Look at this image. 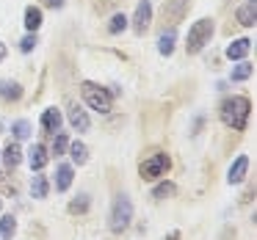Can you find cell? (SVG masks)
<instances>
[{
  "label": "cell",
  "instance_id": "6da1fadb",
  "mask_svg": "<svg viewBox=\"0 0 257 240\" xmlns=\"http://www.w3.org/2000/svg\"><path fill=\"white\" fill-rule=\"evenodd\" d=\"M249 100L246 97H232V100H224L221 105V119L227 127L232 130H246V122H249Z\"/></svg>",
  "mask_w": 257,
  "mask_h": 240
},
{
  "label": "cell",
  "instance_id": "7a4b0ae2",
  "mask_svg": "<svg viewBox=\"0 0 257 240\" xmlns=\"http://www.w3.org/2000/svg\"><path fill=\"white\" fill-rule=\"evenodd\" d=\"M210 36H213V23L210 20H199V23H194L191 25V31H188V53H199L202 47L210 42Z\"/></svg>",
  "mask_w": 257,
  "mask_h": 240
},
{
  "label": "cell",
  "instance_id": "3957f363",
  "mask_svg": "<svg viewBox=\"0 0 257 240\" xmlns=\"http://www.w3.org/2000/svg\"><path fill=\"white\" fill-rule=\"evenodd\" d=\"M130 218H133V204H130L127 196H116V201H113V210H111V229L113 232H122V229H127Z\"/></svg>",
  "mask_w": 257,
  "mask_h": 240
},
{
  "label": "cell",
  "instance_id": "277c9868",
  "mask_svg": "<svg viewBox=\"0 0 257 240\" xmlns=\"http://www.w3.org/2000/svg\"><path fill=\"white\" fill-rule=\"evenodd\" d=\"M83 100L89 102L91 111H100V113H111V94L105 89L94 83H83Z\"/></svg>",
  "mask_w": 257,
  "mask_h": 240
},
{
  "label": "cell",
  "instance_id": "5b68a950",
  "mask_svg": "<svg viewBox=\"0 0 257 240\" xmlns=\"http://www.w3.org/2000/svg\"><path fill=\"white\" fill-rule=\"evenodd\" d=\"M166 168H169V157L166 155H152L150 160L141 163L139 171H141V177H144V179H158Z\"/></svg>",
  "mask_w": 257,
  "mask_h": 240
},
{
  "label": "cell",
  "instance_id": "8992f818",
  "mask_svg": "<svg viewBox=\"0 0 257 240\" xmlns=\"http://www.w3.org/2000/svg\"><path fill=\"white\" fill-rule=\"evenodd\" d=\"M150 23H152V6H150V0H141L139 9H136V17H133L136 34H144L150 28Z\"/></svg>",
  "mask_w": 257,
  "mask_h": 240
},
{
  "label": "cell",
  "instance_id": "52a82bcc",
  "mask_svg": "<svg viewBox=\"0 0 257 240\" xmlns=\"http://www.w3.org/2000/svg\"><path fill=\"white\" fill-rule=\"evenodd\" d=\"M188 9V0H166V6H163V20L166 23H177L183 17V12Z\"/></svg>",
  "mask_w": 257,
  "mask_h": 240
},
{
  "label": "cell",
  "instance_id": "ba28073f",
  "mask_svg": "<svg viewBox=\"0 0 257 240\" xmlns=\"http://www.w3.org/2000/svg\"><path fill=\"white\" fill-rule=\"evenodd\" d=\"M249 50H251V42L249 39H235L232 45L227 47V58H229V61H243V58L249 56Z\"/></svg>",
  "mask_w": 257,
  "mask_h": 240
},
{
  "label": "cell",
  "instance_id": "9c48e42d",
  "mask_svg": "<svg viewBox=\"0 0 257 240\" xmlns=\"http://www.w3.org/2000/svg\"><path fill=\"white\" fill-rule=\"evenodd\" d=\"M246 168H249V157H246V155H240L238 160L232 163V168H229V174H227L229 185H238L240 179L246 177Z\"/></svg>",
  "mask_w": 257,
  "mask_h": 240
},
{
  "label": "cell",
  "instance_id": "30bf717a",
  "mask_svg": "<svg viewBox=\"0 0 257 240\" xmlns=\"http://www.w3.org/2000/svg\"><path fill=\"white\" fill-rule=\"evenodd\" d=\"M28 163H31V168H34V171L45 168V166H47V149H45V146H42V144H34V146H31Z\"/></svg>",
  "mask_w": 257,
  "mask_h": 240
},
{
  "label": "cell",
  "instance_id": "8fae6325",
  "mask_svg": "<svg viewBox=\"0 0 257 240\" xmlns=\"http://www.w3.org/2000/svg\"><path fill=\"white\" fill-rule=\"evenodd\" d=\"M42 127H45L47 133H58V130H61V113H58L56 108H47V111L42 113Z\"/></svg>",
  "mask_w": 257,
  "mask_h": 240
},
{
  "label": "cell",
  "instance_id": "7c38bea8",
  "mask_svg": "<svg viewBox=\"0 0 257 240\" xmlns=\"http://www.w3.org/2000/svg\"><path fill=\"white\" fill-rule=\"evenodd\" d=\"M69 122H72V127L78 130V133H86L89 130V116H86V111L83 108H78V105H72V111H69Z\"/></svg>",
  "mask_w": 257,
  "mask_h": 240
},
{
  "label": "cell",
  "instance_id": "4fadbf2b",
  "mask_svg": "<svg viewBox=\"0 0 257 240\" xmlns=\"http://www.w3.org/2000/svg\"><path fill=\"white\" fill-rule=\"evenodd\" d=\"M254 17H257L254 0H249V3H243V6L238 9V23H240V25H246V28H251V25H254Z\"/></svg>",
  "mask_w": 257,
  "mask_h": 240
},
{
  "label": "cell",
  "instance_id": "5bb4252c",
  "mask_svg": "<svg viewBox=\"0 0 257 240\" xmlns=\"http://www.w3.org/2000/svg\"><path fill=\"white\" fill-rule=\"evenodd\" d=\"M174 39H177L174 28H169L166 34H161V39H158V50H161V56H172L174 53Z\"/></svg>",
  "mask_w": 257,
  "mask_h": 240
},
{
  "label": "cell",
  "instance_id": "9a60e30c",
  "mask_svg": "<svg viewBox=\"0 0 257 240\" xmlns=\"http://www.w3.org/2000/svg\"><path fill=\"white\" fill-rule=\"evenodd\" d=\"M0 97H3V100H20V97H23V89H20V83L0 80Z\"/></svg>",
  "mask_w": 257,
  "mask_h": 240
},
{
  "label": "cell",
  "instance_id": "2e32d148",
  "mask_svg": "<svg viewBox=\"0 0 257 240\" xmlns=\"http://www.w3.org/2000/svg\"><path fill=\"white\" fill-rule=\"evenodd\" d=\"M69 185H72V166H58V177H56V188L58 190H67Z\"/></svg>",
  "mask_w": 257,
  "mask_h": 240
},
{
  "label": "cell",
  "instance_id": "e0dca14e",
  "mask_svg": "<svg viewBox=\"0 0 257 240\" xmlns=\"http://www.w3.org/2000/svg\"><path fill=\"white\" fill-rule=\"evenodd\" d=\"M69 155H72V160L78 163V166H83V163L89 160V149H86V144H80V141L69 144Z\"/></svg>",
  "mask_w": 257,
  "mask_h": 240
},
{
  "label": "cell",
  "instance_id": "ac0fdd59",
  "mask_svg": "<svg viewBox=\"0 0 257 240\" xmlns=\"http://www.w3.org/2000/svg\"><path fill=\"white\" fill-rule=\"evenodd\" d=\"M3 160H6L9 168L20 166V160H23V152H20V146H17V144H9L6 152H3Z\"/></svg>",
  "mask_w": 257,
  "mask_h": 240
},
{
  "label": "cell",
  "instance_id": "d6986e66",
  "mask_svg": "<svg viewBox=\"0 0 257 240\" xmlns=\"http://www.w3.org/2000/svg\"><path fill=\"white\" fill-rule=\"evenodd\" d=\"M31 193H34V199H45L47 196V177H34V182H31Z\"/></svg>",
  "mask_w": 257,
  "mask_h": 240
},
{
  "label": "cell",
  "instance_id": "ffe728a7",
  "mask_svg": "<svg viewBox=\"0 0 257 240\" xmlns=\"http://www.w3.org/2000/svg\"><path fill=\"white\" fill-rule=\"evenodd\" d=\"M14 232H17V221H14L12 215H3V218H0V237L9 240Z\"/></svg>",
  "mask_w": 257,
  "mask_h": 240
},
{
  "label": "cell",
  "instance_id": "44dd1931",
  "mask_svg": "<svg viewBox=\"0 0 257 240\" xmlns=\"http://www.w3.org/2000/svg\"><path fill=\"white\" fill-rule=\"evenodd\" d=\"M39 25H42V12L31 6L28 12H25V28H28V31H36Z\"/></svg>",
  "mask_w": 257,
  "mask_h": 240
},
{
  "label": "cell",
  "instance_id": "7402d4cb",
  "mask_svg": "<svg viewBox=\"0 0 257 240\" xmlns=\"http://www.w3.org/2000/svg\"><path fill=\"white\" fill-rule=\"evenodd\" d=\"M12 133H14V138H17V141H23V138H28V135H31V124L25 122V119H20V122H14Z\"/></svg>",
  "mask_w": 257,
  "mask_h": 240
},
{
  "label": "cell",
  "instance_id": "603a6c76",
  "mask_svg": "<svg viewBox=\"0 0 257 240\" xmlns=\"http://www.w3.org/2000/svg\"><path fill=\"white\" fill-rule=\"evenodd\" d=\"M124 28H127V17H124V14H113L108 31H111V34H122Z\"/></svg>",
  "mask_w": 257,
  "mask_h": 240
},
{
  "label": "cell",
  "instance_id": "cb8c5ba5",
  "mask_svg": "<svg viewBox=\"0 0 257 240\" xmlns=\"http://www.w3.org/2000/svg\"><path fill=\"white\" fill-rule=\"evenodd\" d=\"M251 75V64H246V61H240L238 67L232 69V80H246Z\"/></svg>",
  "mask_w": 257,
  "mask_h": 240
},
{
  "label": "cell",
  "instance_id": "d4e9b609",
  "mask_svg": "<svg viewBox=\"0 0 257 240\" xmlns=\"http://www.w3.org/2000/svg\"><path fill=\"white\" fill-rule=\"evenodd\" d=\"M64 149H67V135L56 133V141H53V155H64Z\"/></svg>",
  "mask_w": 257,
  "mask_h": 240
},
{
  "label": "cell",
  "instance_id": "484cf974",
  "mask_svg": "<svg viewBox=\"0 0 257 240\" xmlns=\"http://www.w3.org/2000/svg\"><path fill=\"white\" fill-rule=\"evenodd\" d=\"M34 47H36V36H34V34H31V36H25V39L20 42V50H23V53H31Z\"/></svg>",
  "mask_w": 257,
  "mask_h": 240
},
{
  "label": "cell",
  "instance_id": "4316f807",
  "mask_svg": "<svg viewBox=\"0 0 257 240\" xmlns=\"http://www.w3.org/2000/svg\"><path fill=\"white\" fill-rule=\"evenodd\" d=\"M169 193H174V185H158V188H155V193H152V196H155V199H163V196H169Z\"/></svg>",
  "mask_w": 257,
  "mask_h": 240
},
{
  "label": "cell",
  "instance_id": "83f0119b",
  "mask_svg": "<svg viewBox=\"0 0 257 240\" xmlns=\"http://www.w3.org/2000/svg\"><path fill=\"white\" fill-rule=\"evenodd\" d=\"M86 199H89V196H80V201H72V207H69V210H72V212H78V210H86V204H89Z\"/></svg>",
  "mask_w": 257,
  "mask_h": 240
},
{
  "label": "cell",
  "instance_id": "f1b7e54d",
  "mask_svg": "<svg viewBox=\"0 0 257 240\" xmlns=\"http://www.w3.org/2000/svg\"><path fill=\"white\" fill-rule=\"evenodd\" d=\"M47 6H53V9H61L64 6V0H45Z\"/></svg>",
  "mask_w": 257,
  "mask_h": 240
},
{
  "label": "cell",
  "instance_id": "f546056e",
  "mask_svg": "<svg viewBox=\"0 0 257 240\" xmlns=\"http://www.w3.org/2000/svg\"><path fill=\"white\" fill-rule=\"evenodd\" d=\"M6 58V45H0V61Z\"/></svg>",
  "mask_w": 257,
  "mask_h": 240
}]
</instances>
